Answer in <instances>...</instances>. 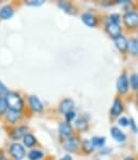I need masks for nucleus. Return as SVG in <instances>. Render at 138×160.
<instances>
[{
	"instance_id": "nucleus-1",
	"label": "nucleus",
	"mask_w": 138,
	"mask_h": 160,
	"mask_svg": "<svg viewBox=\"0 0 138 160\" xmlns=\"http://www.w3.org/2000/svg\"><path fill=\"white\" fill-rule=\"evenodd\" d=\"M4 98H6L7 105H8L9 109L21 112H23V110L25 109V101L23 98V96L18 92H16V91H9V93Z\"/></svg>"
},
{
	"instance_id": "nucleus-2",
	"label": "nucleus",
	"mask_w": 138,
	"mask_h": 160,
	"mask_svg": "<svg viewBox=\"0 0 138 160\" xmlns=\"http://www.w3.org/2000/svg\"><path fill=\"white\" fill-rule=\"evenodd\" d=\"M9 155L13 160H23L26 157V149L20 142H13L8 147Z\"/></svg>"
},
{
	"instance_id": "nucleus-3",
	"label": "nucleus",
	"mask_w": 138,
	"mask_h": 160,
	"mask_svg": "<svg viewBox=\"0 0 138 160\" xmlns=\"http://www.w3.org/2000/svg\"><path fill=\"white\" fill-rule=\"evenodd\" d=\"M29 131V127L27 124H18V126L12 127L9 129V138L13 141V142H18L20 140H23L25 135Z\"/></svg>"
},
{
	"instance_id": "nucleus-4",
	"label": "nucleus",
	"mask_w": 138,
	"mask_h": 160,
	"mask_svg": "<svg viewBox=\"0 0 138 160\" xmlns=\"http://www.w3.org/2000/svg\"><path fill=\"white\" fill-rule=\"evenodd\" d=\"M122 21L127 29H136L138 28V12L128 10L123 14Z\"/></svg>"
},
{
	"instance_id": "nucleus-5",
	"label": "nucleus",
	"mask_w": 138,
	"mask_h": 160,
	"mask_svg": "<svg viewBox=\"0 0 138 160\" xmlns=\"http://www.w3.org/2000/svg\"><path fill=\"white\" fill-rule=\"evenodd\" d=\"M81 142H80V138L77 134H74V135L69 136L68 138L64 140L63 142V146H64V149L66 150L67 152H76L77 150L80 148Z\"/></svg>"
},
{
	"instance_id": "nucleus-6",
	"label": "nucleus",
	"mask_w": 138,
	"mask_h": 160,
	"mask_svg": "<svg viewBox=\"0 0 138 160\" xmlns=\"http://www.w3.org/2000/svg\"><path fill=\"white\" fill-rule=\"evenodd\" d=\"M3 118L7 124H9L11 127H15L18 126V123L24 119V114L21 112H15V110L9 109L7 112V114L4 115Z\"/></svg>"
},
{
	"instance_id": "nucleus-7",
	"label": "nucleus",
	"mask_w": 138,
	"mask_h": 160,
	"mask_svg": "<svg viewBox=\"0 0 138 160\" xmlns=\"http://www.w3.org/2000/svg\"><path fill=\"white\" fill-rule=\"evenodd\" d=\"M128 89H130V82H128L127 74H126V72H123L117 80V90H118L119 94L124 95L127 93Z\"/></svg>"
},
{
	"instance_id": "nucleus-8",
	"label": "nucleus",
	"mask_w": 138,
	"mask_h": 160,
	"mask_svg": "<svg viewBox=\"0 0 138 160\" xmlns=\"http://www.w3.org/2000/svg\"><path fill=\"white\" fill-rule=\"evenodd\" d=\"M28 101V107L32 112H37V114H41L44 110V106L40 101V98L37 95H29L27 98Z\"/></svg>"
},
{
	"instance_id": "nucleus-9",
	"label": "nucleus",
	"mask_w": 138,
	"mask_h": 160,
	"mask_svg": "<svg viewBox=\"0 0 138 160\" xmlns=\"http://www.w3.org/2000/svg\"><path fill=\"white\" fill-rule=\"evenodd\" d=\"M58 133H59V136L63 138V140H66L69 136L74 135V127L71 126V123L66 121H62L58 124Z\"/></svg>"
},
{
	"instance_id": "nucleus-10",
	"label": "nucleus",
	"mask_w": 138,
	"mask_h": 160,
	"mask_svg": "<svg viewBox=\"0 0 138 160\" xmlns=\"http://www.w3.org/2000/svg\"><path fill=\"white\" fill-rule=\"evenodd\" d=\"M105 32L108 34L109 37L114 39L120 35H122V27L119 24H113V23L107 21V23L105 24Z\"/></svg>"
},
{
	"instance_id": "nucleus-11",
	"label": "nucleus",
	"mask_w": 138,
	"mask_h": 160,
	"mask_svg": "<svg viewBox=\"0 0 138 160\" xmlns=\"http://www.w3.org/2000/svg\"><path fill=\"white\" fill-rule=\"evenodd\" d=\"M124 110V104H123V101L120 98H116L112 103V106L110 108V116L112 118H117V117H120L121 114Z\"/></svg>"
},
{
	"instance_id": "nucleus-12",
	"label": "nucleus",
	"mask_w": 138,
	"mask_h": 160,
	"mask_svg": "<svg viewBox=\"0 0 138 160\" xmlns=\"http://www.w3.org/2000/svg\"><path fill=\"white\" fill-rule=\"evenodd\" d=\"M74 109V102L69 98L62 100L59 102V104H58V112H62L63 115H66L67 112H72Z\"/></svg>"
},
{
	"instance_id": "nucleus-13",
	"label": "nucleus",
	"mask_w": 138,
	"mask_h": 160,
	"mask_svg": "<svg viewBox=\"0 0 138 160\" xmlns=\"http://www.w3.org/2000/svg\"><path fill=\"white\" fill-rule=\"evenodd\" d=\"M81 20H82V22L88 27L94 28V27H97V25H98L97 16L90 12H84L82 15H81Z\"/></svg>"
},
{
	"instance_id": "nucleus-14",
	"label": "nucleus",
	"mask_w": 138,
	"mask_h": 160,
	"mask_svg": "<svg viewBox=\"0 0 138 160\" xmlns=\"http://www.w3.org/2000/svg\"><path fill=\"white\" fill-rule=\"evenodd\" d=\"M57 7L63 10L65 13L70 14V15H74L77 14V8L74 6V3L70 1H66V0H62V1L57 2Z\"/></svg>"
},
{
	"instance_id": "nucleus-15",
	"label": "nucleus",
	"mask_w": 138,
	"mask_h": 160,
	"mask_svg": "<svg viewBox=\"0 0 138 160\" xmlns=\"http://www.w3.org/2000/svg\"><path fill=\"white\" fill-rule=\"evenodd\" d=\"M15 12V9L12 4H6V6L0 8V20L2 21H8L12 18Z\"/></svg>"
},
{
	"instance_id": "nucleus-16",
	"label": "nucleus",
	"mask_w": 138,
	"mask_h": 160,
	"mask_svg": "<svg viewBox=\"0 0 138 160\" xmlns=\"http://www.w3.org/2000/svg\"><path fill=\"white\" fill-rule=\"evenodd\" d=\"M114 44H116L117 49L120 51L122 54H126L127 53V39L125 38L124 35H120L117 38L113 39Z\"/></svg>"
},
{
	"instance_id": "nucleus-17",
	"label": "nucleus",
	"mask_w": 138,
	"mask_h": 160,
	"mask_svg": "<svg viewBox=\"0 0 138 160\" xmlns=\"http://www.w3.org/2000/svg\"><path fill=\"white\" fill-rule=\"evenodd\" d=\"M74 123H76V128L79 132L82 133V132H86L88 130L90 123H88V119H86V116H84V115H81L78 118H76Z\"/></svg>"
},
{
	"instance_id": "nucleus-18",
	"label": "nucleus",
	"mask_w": 138,
	"mask_h": 160,
	"mask_svg": "<svg viewBox=\"0 0 138 160\" xmlns=\"http://www.w3.org/2000/svg\"><path fill=\"white\" fill-rule=\"evenodd\" d=\"M110 135L113 140H116L119 143H124L126 141V135L123 131H121L120 128L118 127H111L110 128Z\"/></svg>"
},
{
	"instance_id": "nucleus-19",
	"label": "nucleus",
	"mask_w": 138,
	"mask_h": 160,
	"mask_svg": "<svg viewBox=\"0 0 138 160\" xmlns=\"http://www.w3.org/2000/svg\"><path fill=\"white\" fill-rule=\"evenodd\" d=\"M22 141H23V145H24V147H27V148H32L38 144V140H37V138L34 135V134H31L29 132H28L26 135L23 138Z\"/></svg>"
},
{
	"instance_id": "nucleus-20",
	"label": "nucleus",
	"mask_w": 138,
	"mask_h": 160,
	"mask_svg": "<svg viewBox=\"0 0 138 160\" xmlns=\"http://www.w3.org/2000/svg\"><path fill=\"white\" fill-rule=\"evenodd\" d=\"M80 149L82 150L83 154L90 155V154H92V152H94L95 148H94V146H93V144H92V141L88 140V138H84V140H82V142H81Z\"/></svg>"
},
{
	"instance_id": "nucleus-21",
	"label": "nucleus",
	"mask_w": 138,
	"mask_h": 160,
	"mask_svg": "<svg viewBox=\"0 0 138 160\" xmlns=\"http://www.w3.org/2000/svg\"><path fill=\"white\" fill-rule=\"evenodd\" d=\"M127 52L131 55H138V38H130L127 40Z\"/></svg>"
},
{
	"instance_id": "nucleus-22",
	"label": "nucleus",
	"mask_w": 138,
	"mask_h": 160,
	"mask_svg": "<svg viewBox=\"0 0 138 160\" xmlns=\"http://www.w3.org/2000/svg\"><path fill=\"white\" fill-rule=\"evenodd\" d=\"M28 160H41L44 158V152L40 149H36V148H32L28 152L27 154Z\"/></svg>"
},
{
	"instance_id": "nucleus-23",
	"label": "nucleus",
	"mask_w": 138,
	"mask_h": 160,
	"mask_svg": "<svg viewBox=\"0 0 138 160\" xmlns=\"http://www.w3.org/2000/svg\"><path fill=\"white\" fill-rule=\"evenodd\" d=\"M94 148H102L106 144V138L105 136H93L91 138Z\"/></svg>"
},
{
	"instance_id": "nucleus-24",
	"label": "nucleus",
	"mask_w": 138,
	"mask_h": 160,
	"mask_svg": "<svg viewBox=\"0 0 138 160\" xmlns=\"http://www.w3.org/2000/svg\"><path fill=\"white\" fill-rule=\"evenodd\" d=\"M9 110L8 105H7V101L4 96H0V118L4 117V115L7 114V112Z\"/></svg>"
},
{
	"instance_id": "nucleus-25",
	"label": "nucleus",
	"mask_w": 138,
	"mask_h": 160,
	"mask_svg": "<svg viewBox=\"0 0 138 160\" xmlns=\"http://www.w3.org/2000/svg\"><path fill=\"white\" fill-rule=\"evenodd\" d=\"M130 84H131V88L133 90L137 91L138 90V74L136 72H133L132 75L130 76Z\"/></svg>"
},
{
	"instance_id": "nucleus-26",
	"label": "nucleus",
	"mask_w": 138,
	"mask_h": 160,
	"mask_svg": "<svg viewBox=\"0 0 138 160\" xmlns=\"http://www.w3.org/2000/svg\"><path fill=\"white\" fill-rule=\"evenodd\" d=\"M108 21L113 24H119L120 25V22H121V15L119 13H111L109 14L108 16Z\"/></svg>"
},
{
	"instance_id": "nucleus-27",
	"label": "nucleus",
	"mask_w": 138,
	"mask_h": 160,
	"mask_svg": "<svg viewBox=\"0 0 138 160\" xmlns=\"http://www.w3.org/2000/svg\"><path fill=\"white\" fill-rule=\"evenodd\" d=\"M25 4L29 7H40L44 4V0H27L25 1Z\"/></svg>"
},
{
	"instance_id": "nucleus-28",
	"label": "nucleus",
	"mask_w": 138,
	"mask_h": 160,
	"mask_svg": "<svg viewBox=\"0 0 138 160\" xmlns=\"http://www.w3.org/2000/svg\"><path fill=\"white\" fill-rule=\"evenodd\" d=\"M65 116V121L66 122H71V121H74V120H76L77 118V112H74V110H72V112H67L66 115H64Z\"/></svg>"
},
{
	"instance_id": "nucleus-29",
	"label": "nucleus",
	"mask_w": 138,
	"mask_h": 160,
	"mask_svg": "<svg viewBox=\"0 0 138 160\" xmlns=\"http://www.w3.org/2000/svg\"><path fill=\"white\" fill-rule=\"evenodd\" d=\"M128 126H130V129L133 131L134 133H137L138 132V127L136 124V122H135V120L133 118H130L128 119Z\"/></svg>"
},
{
	"instance_id": "nucleus-30",
	"label": "nucleus",
	"mask_w": 138,
	"mask_h": 160,
	"mask_svg": "<svg viewBox=\"0 0 138 160\" xmlns=\"http://www.w3.org/2000/svg\"><path fill=\"white\" fill-rule=\"evenodd\" d=\"M8 93H9V89L7 88L6 84L0 80V96H6Z\"/></svg>"
},
{
	"instance_id": "nucleus-31",
	"label": "nucleus",
	"mask_w": 138,
	"mask_h": 160,
	"mask_svg": "<svg viewBox=\"0 0 138 160\" xmlns=\"http://www.w3.org/2000/svg\"><path fill=\"white\" fill-rule=\"evenodd\" d=\"M118 123H119V126H121V127H127L128 118H126V117H120L118 120Z\"/></svg>"
},
{
	"instance_id": "nucleus-32",
	"label": "nucleus",
	"mask_w": 138,
	"mask_h": 160,
	"mask_svg": "<svg viewBox=\"0 0 138 160\" xmlns=\"http://www.w3.org/2000/svg\"><path fill=\"white\" fill-rule=\"evenodd\" d=\"M111 152V149L109 147H102L100 148V154L102 155H108Z\"/></svg>"
},
{
	"instance_id": "nucleus-33",
	"label": "nucleus",
	"mask_w": 138,
	"mask_h": 160,
	"mask_svg": "<svg viewBox=\"0 0 138 160\" xmlns=\"http://www.w3.org/2000/svg\"><path fill=\"white\" fill-rule=\"evenodd\" d=\"M59 160H72V157L70 156L69 154H67V155H65V156H63Z\"/></svg>"
},
{
	"instance_id": "nucleus-34",
	"label": "nucleus",
	"mask_w": 138,
	"mask_h": 160,
	"mask_svg": "<svg viewBox=\"0 0 138 160\" xmlns=\"http://www.w3.org/2000/svg\"><path fill=\"white\" fill-rule=\"evenodd\" d=\"M123 160H135L134 157H132V156H127V157H125Z\"/></svg>"
},
{
	"instance_id": "nucleus-35",
	"label": "nucleus",
	"mask_w": 138,
	"mask_h": 160,
	"mask_svg": "<svg viewBox=\"0 0 138 160\" xmlns=\"http://www.w3.org/2000/svg\"><path fill=\"white\" fill-rule=\"evenodd\" d=\"M136 100H137V104H138V90H137V93H136Z\"/></svg>"
},
{
	"instance_id": "nucleus-36",
	"label": "nucleus",
	"mask_w": 138,
	"mask_h": 160,
	"mask_svg": "<svg viewBox=\"0 0 138 160\" xmlns=\"http://www.w3.org/2000/svg\"><path fill=\"white\" fill-rule=\"evenodd\" d=\"M94 160H100L99 158H96V159H94Z\"/></svg>"
}]
</instances>
